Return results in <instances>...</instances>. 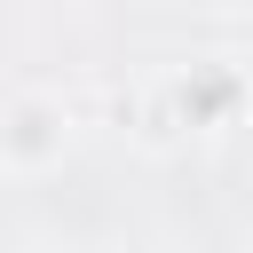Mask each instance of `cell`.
<instances>
[{
  "instance_id": "cell-2",
  "label": "cell",
  "mask_w": 253,
  "mask_h": 253,
  "mask_svg": "<svg viewBox=\"0 0 253 253\" xmlns=\"http://www.w3.org/2000/svg\"><path fill=\"white\" fill-rule=\"evenodd\" d=\"M245 87H253V55H245Z\"/></svg>"
},
{
  "instance_id": "cell-1",
  "label": "cell",
  "mask_w": 253,
  "mask_h": 253,
  "mask_svg": "<svg viewBox=\"0 0 253 253\" xmlns=\"http://www.w3.org/2000/svg\"><path fill=\"white\" fill-rule=\"evenodd\" d=\"M71 150V111L55 95H8L0 103V174H47Z\"/></svg>"
}]
</instances>
